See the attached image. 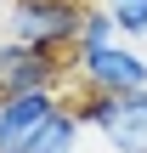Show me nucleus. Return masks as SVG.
Returning a JSON list of instances; mask_svg holds the SVG:
<instances>
[{"instance_id": "nucleus-2", "label": "nucleus", "mask_w": 147, "mask_h": 153, "mask_svg": "<svg viewBox=\"0 0 147 153\" xmlns=\"http://www.w3.org/2000/svg\"><path fill=\"white\" fill-rule=\"evenodd\" d=\"M79 23H85V0H6V34L51 57L74 51Z\"/></svg>"}, {"instance_id": "nucleus-1", "label": "nucleus", "mask_w": 147, "mask_h": 153, "mask_svg": "<svg viewBox=\"0 0 147 153\" xmlns=\"http://www.w3.org/2000/svg\"><path fill=\"white\" fill-rule=\"evenodd\" d=\"M74 108H79V125L108 153H147V85L142 91H85Z\"/></svg>"}, {"instance_id": "nucleus-3", "label": "nucleus", "mask_w": 147, "mask_h": 153, "mask_svg": "<svg viewBox=\"0 0 147 153\" xmlns=\"http://www.w3.org/2000/svg\"><path fill=\"white\" fill-rule=\"evenodd\" d=\"M68 74L79 79V91H142L147 85V51L125 34H113L102 45H74Z\"/></svg>"}, {"instance_id": "nucleus-7", "label": "nucleus", "mask_w": 147, "mask_h": 153, "mask_svg": "<svg viewBox=\"0 0 147 153\" xmlns=\"http://www.w3.org/2000/svg\"><path fill=\"white\" fill-rule=\"evenodd\" d=\"M102 11L113 17V28L125 34V40H147V0H102Z\"/></svg>"}, {"instance_id": "nucleus-5", "label": "nucleus", "mask_w": 147, "mask_h": 153, "mask_svg": "<svg viewBox=\"0 0 147 153\" xmlns=\"http://www.w3.org/2000/svg\"><path fill=\"white\" fill-rule=\"evenodd\" d=\"M62 108V91H23V97H0V153H17L51 114Z\"/></svg>"}, {"instance_id": "nucleus-6", "label": "nucleus", "mask_w": 147, "mask_h": 153, "mask_svg": "<svg viewBox=\"0 0 147 153\" xmlns=\"http://www.w3.org/2000/svg\"><path fill=\"white\" fill-rule=\"evenodd\" d=\"M79 136H85L79 108H74V102H62V108H57V114H51V119H45V125H40L17 153H79Z\"/></svg>"}, {"instance_id": "nucleus-4", "label": "nucleus", "mask_w": 147, "mask_h": 153, "mask_svg": "<svg viewBox=\"0 0 147 153\" xmlns=\"http://www.w3.org/2000/svg\"><path fill=\"white\" fill-rule=\"evenodd\" d=\"M68 79V57L34 51L23 40H0V97H23V91H62Z\"/></svg>"}, {"instance_id": "nucleus-8", "label": "nucleus", "mask_w": 147, "mask_h": 153, "mask_svg": "<svg viewBox=\"0 0 147 153\" xmlns=\"http://www.w3.org/2000/svg\"><path fill=\"white\" fill-rule=\"evenodd\" d=\"M119 28H113V17L102 11V6H85V23H79V40L74 45H102V40H113Z\"/></svg>"}]
</instances>
